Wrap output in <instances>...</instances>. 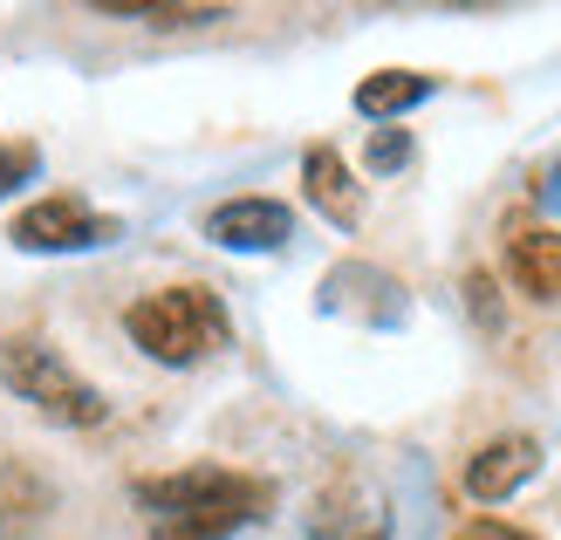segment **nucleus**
I'll use <instances>...</instances> for the list:
<instances>
[{"mask_svg": "<svg viewBox=\"0 0 561 540\" xmlns=\"http://www.w3.org/2000/svg\"><path fill=\"white\" fill-rule=\"evenodd\" d=\"M507 274L527 301H561V233L554 226H514L507 233Z\"/></svg>", "mask_w": 561, "mask_h": 540, "instance_id": "obj_6", "label": "nucleus"}, {"mask_svg": "<svg viewBox=\"0 0 561 540\" xmlns=\"http://www.w3.org/2000/svg\"><path fill=\"white\" fill-rule=\"evenodd\" d=\"M124 329H130V343L145 349L151 363H164V369L206 363L213 349H227V335H233L219 295L199 288V280H185V288H158L145 301H130L124 308Z\"/></svg>", "mask_w": 561, "mask_h": 540, "instance_id": "obj_2", "label": "nucleus"}, {"mask_svg": "<svg viewBox=\"0 0 561 540\" xmlns=\"http://www.w3.org/2000/svg\"><path fill=\"white\" fill-rule=\"evenodd\" d=\"M21 253H82V246H110L117 240V219L110 212H90L82 198L69 192H55V198H35L21 219H14V233H8Z\"/></svg>", "mask_w": 561, "mask_h": 540, "instance_id": "obj_4", "label": "nucleus"}, {"mask_svg": "<svg viewBox=\"0 0 561 540\" xmlns=\"http://www.w3.org/2000/svg\"><path fill=\"white\" fill-rule=\"evenodd\" d=\"M453 540H535V533H520V527H507V520H466Z\"/></svg>", "mask_w": 561, "mask_h": 540, "instance_id": "obj_14", "label": "nucleus"}, {"mask_svg": "<svg viewBox=\"0 0 561 540\" xmlns=\"http://www.w3.org/2000/svg\"><path fill=\"white\" fill-rule=\"evenodd\" d=\"M404 164H411V137L404 130L370 137V172H404Z\"/></svg>", "mask_w": 561, "mask_h": 540, "instance_id": "obj_13", "label": "nucleus"}, {"mask_svg": "<svg viewBox=\"0 0 561 540\" xmlns=\"http://www.w3.org/2000/svg\"><path fill=\"white\" fill-rule=\"evenodd\" d=\"M130 493L151 514V540H227L274 506L267 479H247L227 466H185L164 479H137Z\"/></svg>", "mask_w": 561, "mask_h": 540, "instance_id": "obj_1", "label": "nucleus"}, {"mask_svg": "<svg viewBox=\"0 0 561 540\" xmlns=\"http://www.w3.org/2000/svg\"><path fill=\"white\" fill-rule=\"evenodd\" d=\"M288 233H295V212L280 198H227V206L206 212V240L227 253H274L288 246Z\"/></svg>", "mask_w": 561, "mask_h": 540, "instance_id": "obj_5", "label": "nucleus"}, {"mask_svg": "<svg viewBox=\"0 0 561 540\" xmlns=\"http://www.w3.org/2000/svg\"><path fill=\"white\" fill-rule=\"evenodd\" d=\"M103 14L158 21V27H199V21H219V8H151V0H103Z\"/></svg>", "mask_w": 561, "mask_h": 540, "instance_id": "obj_11", "label": "nucleus"}, {"mask_svg": "<svg viewBox=\"0 0 561 540\" xmlns=\"http://www.w3.org/2000/svg\"><path fill=\"white\" fill-rule=\"evenodd\" d=\"M466 295H472V308H480V322L493 329V322H500V301H493V280H486V274H472V280H466Z\"/></svg>", "mask_w": 561, "mask_h": 540, "instance_id": "obj_15", "label": "nucleus"}, {"mask_svg": "<svg viewBox=\"0 0 561 540\" xmlns=\"http://www.w3.org/2000/svg\"><path fill=\"white\" fill-rule=\"evenodd\" d=\"M42 172V151L27 145V137H0V198H8L14 185H27Z\"/></svg>", "mask_w": 561, "mask_h": 540, "instance_id": "obj_12", "label": "nucleus"}, {"mask_svg": "<svg viewBox=\"0 0 561 540\" xmlns=\"http://www.w3.org/2000/svg\"><path fill=\"white\" fill-rule=\"evenodd\" d=\"M432 90H438V82H432V76H417V69H377V76H363V82H356V110L383 124V117H404V110H417Z\"/></svg>", "mask_w": 561, "mask_h": 540, "instance_id": "obj_10", "label": "nucleus"}, {"mask_svg": "<svg viewBox=\"0 0 561 540\" xmlns=\"http://www.w3.org/2000/svg\"><path fill=\"white\" fill-rule=\"evenodd\" d=\"M301 185H308V198H316V212H322L329 226H343V233H350V226L363 219V192H356V179H350V164L335 158L329 145L301 158Z\"/></svg>", "mask_w": 561, "mask_h": 540, "instance_id": "obj_9", "label": "nucleus"}, {"mask_svg": "<svg viewBox=\"0 0 561 540\" xmlns=\"http://www.w3.org/2000/svg\"><path fill=\"white\" fill-rule=\"evenodd\" d=\"M535 472H541V445H535V438H493V445L480 451V459L466 466V493L493 506V499L520 493Z\"/></svg>", "mask_w": 561, "mask_h": 540, "instance_id": "obj_7", "label": "nucleus"}, {"mask_svg": "<svg viewBox=\"0 0 561 540\" xmlns=\"http://www.w3.org/2000/svg\"><path fill=\"white\" fill-rule=\"evenodd\" d=\"M535 192H541V206H548V212H561V164H554V172H548Z\"/></svg>", "mask_w": 561, "mask_h": 540, "instance_id": "obj_16", "label": "nucleus"}, {"mask_svg": "<svg viewBox=\"0 0 561 540\" xmlns=\"http://www.w3.org/2000/svg\"><path fill=\"white\" fill-rule=\"evenodd\" d=\"M308 533L316 540H390V520H383V499H370L363 486H335L316 499Z\"/></svg>", "mask_w": 561, "mask_h": 540, "instance_id": "obj_8", "label": "nucleus"}, {"mask_svg": "<svg viewBox=\"0 0 561 540\" xmlns=\"http://www.w3.org/2000/svg\"><path fill=\"white\" fill-rule=\"evenodd\" d=\"M0 383H8L21 404H35L48 424H69V432H90V424H103L96 383H82L48 343H35V335H0Z\"/></svg>", "mask_w": 561, "mask_h": 540, "instance_id": "obj_3", "label": "nucleus"}]
</instances>
